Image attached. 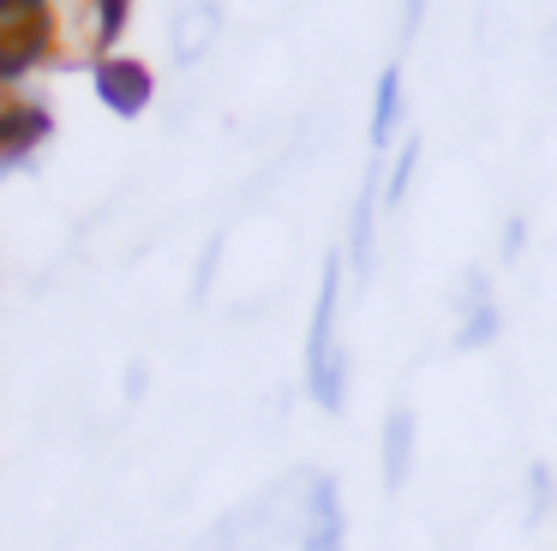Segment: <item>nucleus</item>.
I'll list each match as a JSON object with an SVG mask.
<instances>
[{
  "mask_svg": "<svg viewBox=\"0 0 557 551\" xmlns=\"http://www.w3.org/2000/svg\"><path fill=\"white\" fill-rule=\"evenodd\" d=\"M557 503V479H552V462H528V503H521V527H540Z\"/></svg>",
  "mask_w": 557,
  "mask_h": 551,
  "instance_id": "7",
  "label": "nucleus"
},
{
  "mask_svg": "<svg viewBox=\"0 0 557 551\" xmlns=\"http://www.w3.org/2000/svg\"><path fill=\"white\" fill-rule=\"evenodd\" d=\"M377 210H384V180H377V162H372L360 180V192H354L348 240H342V264H348V282L360 287V294L377 282Z\"/></svg>",
  "mask_w": 557,
  "mask_h": 551,
  "instance_id": "3",
  "label": "nucleus"
},
{
  "mask_svg": "<svg viewBox=\"0 0 557 551\" xmlns=\"http://www.w3.org/2000/svg\"><path fill=\"white\" fill-rule=\"evenodd\" d=\"M145 390H150V359H126L121 402H126V407H138V402H145Z\"/></svg>",
  "mask_w": 557,
  "mask_h": 551,
  "instance_id": "10",
  "label": "nucleus"
},
{
  "mask_svg": "<svg viewBox=\"0 0 557 551\" xmlns=\"http://www.w3.org/2000/svg\"><path fill=\"white\" fill-rule=\"evenodd\" d=\"M413 168H420V138H408V150L389 162V180H384V210H401V198H408L413 186Z\"/></svg>",
  "mask_w": 557,
  "mask_h": 551,
  "instance_id": "8",
  "label": "nucleus"
},
{
  "mask_svg": "<svg viewBox=\"0 0 557 551\" xmlns=\"http://www.w3.org/2000/svg\"><path fill=\"white\" fill-rule=\"evenodd\" d=\"M396 120H401V72L389 66L384 78H377V108H372V150L384 156L389 138H396Z\"/></svg>",
  "mask_w": 557,
  "mask_h": 551,
  "instance_id": "6",
  "label": "nucleus"
},
{
  "mask_svg": "<svg viewBox=\"0 0 557 551\" xmlns=\"http://www.w3.org/2000/svg\"><path fill=\"white\" fill-rule=\"evenodd\" d=\"M126 24V0H49V54L61 66H102Z\"/></svg>",
  "mask_w": 557,
  "mask_h": 551,
  "instance_id": "2",
  "label": "nucleus"
},
{
  "mask_svg": "<svg viewBox=\"0 0 557 551\" xmlns=\"http://www.w3.org/2000/svg\"><path fill=\"white\" fill-rule=\"evenodd\" d=\"M342 282H348V264H342V252H330L324 276H318L312 323H306V395H312L324 414H342V407H348V347H342V335H336Z\"/></svg>",
  "mask_w": 557,
  "mask_h": 551,
  "instance_id": "1",
  "label": "nucleus"
},
{
  "mask_svg": "<svg viewBox=\"0 0 557 551\" xmlns=\"http://www.w3.org/2000/svg\"><path fill=\"white\" fill-rule=\"evenodd\" d=\"M413 450H420V419H413V407H389L384 414V491L389 498H401L413 479Z\"/></svg>",
  "mask_w": 557,
  "mask_h": 551,
  "instance_id": "4",
  "label": "nucleus"
},
{
  "mask_svg": "<svg viewBox=\"0 0 557 551\" xmlns=\"http://www.w3.org/2000/svg\"><path fill=\"white\" fill-rule=\"evenodd\" d=\"M420 30H425V0H401V12H396V36H401V42H413Z\"/></svg>",
  "mask_w": 557,
  "mask_h": 551,
  "instance_id": "11",
  "label": "nucleus"
},
{
  "mask_svg": "<svg viewBox=\"0 0 557 551\" xmlns=\"http://www.w3.org/2000/svg\"><path fill=\"white\" fill-rule=\"evenodd\" d=\"M222 246H228V234H210L205 240V252H198V270H193V306H205L210 299V287H216V264H222Z\"/></svg>",
  "mask_w": 557,
  "mask_h": 551,
  "instance_id": "9",
  "label": "nucleus"
},
{
  "mask_svg": "<svg viewBox=\"0 0 557 551\" xmlns=\"http://www.w3.org/2000/svg\"><path fill=\"white\" fill-rule=\"evenodd\" d=\"M97 96L114 108V114H138V108L150 102V72L138 66V60H102L97 66Z\"/></svg>",
  "mask_w": 557,
  "mask_h": 551,
  "instance_id": "5",
  "label": "nucleus"
}]
</instances>
